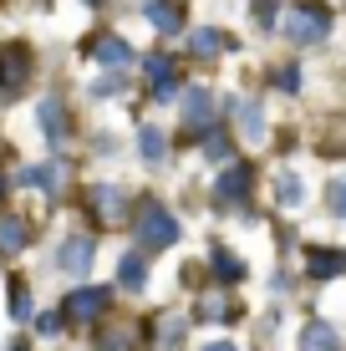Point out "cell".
Returning <instances> with one entry per match:
<instances>
[{"mask_svg":"<svg viewBox=\"0 0 346 351\" xmlns=\"http://www.w3.org/2000/svg\"><path fill=\"white\" fill-rule=\"evenodd\" d=\"M31 245V224L26 219H0V255H21Z\"/></svg>","mask_w":346,"mask_h":351,"instance_id":"obj_11","label":"cell"},{"mask_svg":"<svg viewBox=\"0 0 346 351\" xmlns=\"http://www.w3.org/2000/svg\"><path fill=\"white\" fill-rule=\"evenodd\" d=\"M184 128L188 132H209L214 128V97L204 87H188L184 92Z\"/></svg>","mask_w":346,"mask_h":351,"instance_id":"obj_5","label":"cell"},{"mask_svg":"<svg viewBox=\"0 0 346 351\" xmlns=\"http://www.w3.org/2000/svg\"><path fill=\"white\" fill-rule=\"evenodd\" d=\"M249 184H255V168H249V163L224 168V178H219V204H245V199H249Z\"/></svg>","mask_w":346,"mask_h":351,"instance_id":"obj_7","label":"cell"},{"mask_svg":"<svg viewBox=\"0 0 346 351\" xmlns=\"http://www.w3.org/2000/svg\"><path fill=\"white\" fill-rule=\"evenodd\" d=\"M204 351H240V346H230V341H214V346H204Z\"/></svg>","mask_w":346,"mask_h":351,"instance_id":"obj_29","label":"cell"},{"mask_svg":"<svg viewBox=\"0 0 346 351\" xmlns=\"http://www.w3.org/2000/svg\"><path fill=\"white\" fill-rule=\"evenodd\" d=\"M92 255H97V245H92L87 234H82V239L71 234L66 245H62V255H56V265H62L66 275H87V265H92Z\"/></svg>","mask_w":346,"mask_h":351,"instance_id":"obj_6","label":"cell"},{"mask_svg":"<svg viewBox=\"0 0 346 351\" xmlns=\"http://www.w3.org/2000/svg\"><path fill=\"white\" fill-rule=\"evenodd\" d=\"M199 316L224 321V316H234V311H230V300H224V295H204V300H199Z\"/></svg>","mask_w":346,"mask_h":351,"instance_id":"obj_21","label":"cell"},{"mask_svg":"<svg viewBox=\"0 0 346 351\" xmlns=\"http://www.w3.org/2000/svg\"><path fill=\"white\" fill-rule=\"evenodd\" d=\"M0 199H5V178H0Z\"/></svg>","mask_w":346,"mask_h":351,"instance_id":"obj_31","label":"cell"},{"mask_svg":"<svg viewBox=\"0 0 346 351\" xmlns=\"http://www.w3.org/2000/svg\"><path fill=\"white\" fill-rule=\"evenodd\" d=\"M26 71H31V46H10V51L0 56V92L16 97L21 82H26Z\"/></svg>","mask_w":346,"mask_h":351,"instance_id":"obj_4","label":"cell"},{"mask_svg":"<svg viewBox=\"0 0 346 351\" xmlns=\"http://www.w3.org/2000/svg\"><path fill=\"white\" fill-rule=\"evenodd\" d=\"M10 316H21V321L31 316V290H26V280H10Z\"/></svg>","mask_w":346,"mask_h":351,"instance_id":"obj_20","label":"cell"},{"mask_svg":"<svg viewBox=\"0 0 346 351\" xmlns=\"http://www.w3.org/2000/svg\"><path fill=\"white\" fill-rule=\"evenodd\" d=\"M214 51H219V36H214V31H199V36H194V56H214Z\"/></svg>","mask_w":346,"mask_h":351,"instance_id":"obj_25","label":"cell"},{"mask_svg":"<svg viewBox=\"0 0 346 351\" xmlns=\"http://www.w3.org/2000/svg\"><path fill=\"white\" fill-rule=\"evenodd\" d=\"M10 351H26V341H16V346H10Z\"/></svg>","mask_w":346,"mask_h":351,"instance_id":"obj_30","label":"cell"},{"mask_svg":"<svg viewBox=\"0 0 346 351\" xmlns=\"http://www.w3.org/2000/svg\"><path fill=\"white\" fill-rule=\"evenodd\" d=\"M275 87H280V92H295V87H301V71H295V66L275 71Z\"/></svg>","mask_w":346,"mask_h":351,"instance_id":"obj_27","label":"cell"},{"mask_svg":"<svg viewBox=\"0 0 346 351\" xmlns=\"http://www.w3.org/2000/svg\"><path fill=\"white\" fill-rule=\"evenodd\" d=\"M301 351H341V336L331 331L326 321H311V326L301 331Z\"/></svg>","mask_w":346,"mask_h":351,"instance_id":"obj_13","label":"cell"},{"mask_svg":"<svg viewBox=\"0 0 346 351\" xmlns=\"http://www.w3.org/2000/svg\"><path fill=\"white\" fill-rule=\"evenodd\" d=\"M148 77H153V92H158V97H173V92H178V77H173V62H169V56H153V62H148Z\"/></svg>","mask_w":346,"mask_h":351,"instance_id":"obj_16","label":"cell"},{"mask_svg":"<svg viewBox=\"0 0 346 351\" xmlns=\"http://www.w3.org/2000/svg\"><path fill=\"white\" fill-rule=\"evenodd\" d=\"M92 56H97L102 66H127V62H133V46L117 41V36H102V41L92 46Z\"/></svg>","mask_w":346,"mask_h":351,"instance_id":"obj_14","label":"cell"},{"mask_svg":"<svg viewBox=\"0 0 346 351\" xmlns=\"http://www.w3.org/2000/svg\"><path fill=\"white\" fill-rule=\"evenodd\" d=\"M138 148H143V158H148V163H163V158H169V138H163L158 128H143V132H138Z\"/></svg>","mask_w":346,"mask_h":351,"instance_id":"obj_18","label":"cell"},{"mask_svg":"<svg viewBox=\"0 0 346 351\" xmlns=\"http://www.w3.org/2000/svg\"><path fill=\"white\" fill-rule=\"evenodd\" d=\"M62 178H66V163H36V168H26V184L41 189V193H62Z\"/></svg>","mask_w":346,"mask_h":351,"instance_id":"obj_10","label":"cell"},{"mask_svg":"<svg viewBox=\"0 0 346 351\" xmlns=\"http://www.w3.org/2000/svg\"><path fill=\"white\" fill-rule=\"evenodd\" d=\"M133 229H138V245L143 250H169V245H178V219H173L169 209H158L153 199H143Z\"/></svg>","mask_w":346,"mask_h":351,"instance_id":"obj_2","label":"cell"},{"mask_svg":"<svg viewBox=\"0 0 346 351\" xmlns=\"http://www.w3.org/2000/svg\"><path fill=\"white\" fill-rule=\"evenodd\" d=\"M92 214H97L102 224H117V219H123V189L97 184V189H92Z\"/></svg>","mask_w":346,"mask_h":351,"instance_id":"obj_9","label":"cell"},{"mask_svg":"<svg viewBox=\"0 0 346 351\" xmlns=\"http://www.w3.org/2000/svg\"><path fill=\"white\" fill-rule=\"evenodd\" d=\"M107 306H112V290H107V285H82V290H71L66 316L71 321H97Z\"/></svg>","mask_w":346,"mask_h":351,"instance_id":"obj_3","label":"cell"},{"mask_svg":"<svg viewBox=\"0 0 346 351\" xmlns=\"http://www.w3.org/2000/svg\"><path fill=\"white\" fill-rule=\"evenodd\" d=\"M209 260H214V275H219V280H224V285H234V280H245V260H234V255H230V250H214V255H209Z\"/></svg>","mask_w":346,"mask_h":351,"instance_id":"obj_19","label":"cell"},{"mask_svg":"<svg viewBox=\"0 0 346 351\" xmlns=\"http://www.w3.org/2000/svg\"><path fill=\"white\" fill-rule=\"evenodd\" d=\"M326 204H331V214H346V178H336V184H331Z\"/></svg>","mask_w":346,"mask_h":351,"instance_id":"obj_26","label":"cell"},{"mask_svg":"<svg viewBox=\"0 0 346 351\" xmlns=\"http://www.w3.org/2000/svg\"><path fill=\"white\" fill-rule=\"evenodd\" d=\"M36 331H41V336H56V331H62V316H41V326H36Z\"/></svg>","mask_w":346,"mask_h":351,"instance_id":"obj_28","label":"cell"},{"mask_svg":"<svg viewBox=\"0 0 346 351\" xmlns=\"http://www.w3.org/2000/svg\"><path fill=\"white\" fill-rule=\"evenodd\" d=\"M306 265H311L316 280H331V275H341V255H336V250H311V255H306Z\"/></svg>","mask_w":346,"mask_h":351,"instance_id":"obj_17","label":"cell"},{"mask_svg":"<svg viewBox=\"0 0 346 351\" xmlns=\"http://www.w3.org/2000/svg\"><path fill=\"white\" fill-rule=\"evenodd\" d=\"M36 117H41V128H46V138L56 143V148H62V143L71 138V123H66V107L56 102V97H46L41 107H36Z\"/></svg>","mask_w":346,"mask_h":351,"instance_id":"obj_8","label":"cell"},{"mask_svg":"<svg viewBox=\"0 0 346 351\" xmlns=\"http://www.w3.org/2000/svg\"><path fill=\"white\" fill-rule=\"evenodd\" d=\"M204 153H209V158H230V138H224V132H204Z\"/></svg>","mask_w":346,"mask_h":351,"instance_id":"obj_23","label":"cell"},{"mask_svg":"<svg viewBox=\"0 0 346 351\" xmlns=\"http://www.w3.org/2000/svg\"><path fill=\"white\" fill-rule=\"evenodd\" d=\"M280 31L291 36V41H301V46H316V41H326V31H331V10L316 5V0L291 5V10L280 16Z\"/></svg>","mask_w":346,"mask_h":351,"instance_id":"obj_1","label":"cell"},{"mask_svg":"<svg viewBox=\"0 0 346 351\" xmlns=\"http://www.w3.org/2000/svg\"><path fill=\"white\" fill-rule=\"evenodd\" d=\"M158 341H163V346H178V341H184V321L169 316V321H163V331H158Z\"/></svg>","mask_w":346,"mask_h":351,"instance_id":"obj_24","label":"cell"},{"mask_svg":"<svg viewBox=\"0 0 346 351\" xmlns=\"http://www.w3.org/2000/svg\"><path fill=\"white\" fill-rule=\"evenodd\" d=\"M275 193H280V204H301V199H306V189H301V178H291V173H285V178H280V184H275Z\"/></svg>","mask_w":346,"mask_h":351,"instance_id":"obj_22","label":"cell"},{"mask_svg":"<svg viewBox=\"0 0 346 351\" xmlns=\"http://www.w3.org/2000/svg\"><path fill=\"white\" fill-rule=\"evenodd\" d=\"M117 285H123V290H143V285H148V260H143V255H123V265H117Z\"/></svg>","mask_w":346,"mask_h":351,"instance_id":"obj_15","label":"cell"},{"mask_svg":"<svg viewBox=\"0 0 346 351\" xmlns=\"http://www.w3.org/2000/svg\"><path fill=\"white\" fill-rule=\"evenodd\" d=\"M148 21L158 31H184V5L178 0H148Z\"/></svg>","mask_w":346,"mask_h":351,"instance_id":"obj_12","label":"cell"}]
</instances>
